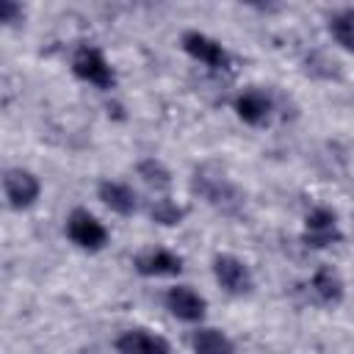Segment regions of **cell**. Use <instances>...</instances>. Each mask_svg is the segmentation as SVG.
<instances>
[{
    "mask_svg": "<svg viewBox=\"0 0 354 354\" xmlns=\"http://www.w3.org/2000/svg\"><path fill=\"white\" fill-rule=\"evenodd\" d=\"M3 188H6L8 205L17 207V210L33 205L36 196H39V180L25 169H8L6 180H3Z\"/></svg>",
    "mask_w": 354,
    "mask_h": 354,
    "instance_id": "8992f818",
    "label": "cell"
},
{
    "mask_svg": "<svg viewBox=\"0 0 354 354\" xmlns=\"http://www.w3.org/2000/svg\"><path fill=\"white\" fill-rule=\"evenodd\" d=\"M22 19V6L14 3V0H0V22H17Z\"/></svg>",
    "mask_w": 354,
    "mask_h": 354,
    "instance_id": "ac0fdd59",
    "label": "cell"
},
{
    "mask_svg": "<svg viewBox=\"0 0 354 354\" xmlns=\"http://www.w3.org/2000/svg\"><path fill=\"white\" fill-rule=\"evenodd\" d=\"M235 111H238V116H241L246 124H263V122L268 119L271 102H268V97H266L263 91L249 88V91H243V94L235 100Z\"/></svg>",
    "mask_w": 354,
    "mask_h": 354,
    "instance_id": "7c38bea8",
    "label": "cell"
},
{
    "mask_svg": "<svg viewBox=\"0 0 354 354\" xmlns=\"http://www.w3.org/2000/svg\"><path fill=\"white\" fill-rule=\"evenodd\" d=\"M119 354H169V343L160 335H149L144 329H130L116 337Z\"/></svg>",
    "mask_w": 354,
    "mask_h": 354,
    "instance_id": "30bf717a",
    "label": "cell"
},
{
    "mask_svg": "<svg viewBox=\"0 0 354 354\" xmlns=\"http://www.w3.org/2000/svg\"><path fill=\"white\" fill-rule=\"evenodd\" d=\"M166 307L171 315H177L180 321H199L205 315V299L191 290L188 285H177V288H169L166 293Z\"/></svg>",
    "mask_w": 354,
    "mask_h": 354,
    "instance_id": "ba28073f",
    "label": "cell"
},
{
    "mask_svg": "<svg viewBox=\"0 0 354 354\" xmlns=\"http://www.w3.org/2000/svg\"><path fill=\"white\" fill-rule=\"evenodd\" d=\"M136 271L144 277H177L183 271V260L166 249H152L136 257Z\"/></svg>",
    "mask_w": 354,
    "mask_h": 354,
    "instance_id": "9c48e42d",
    "label": "cell"
},
{
    "mask_svg": "<svg viewBox=\"0 0 354 354\" xmlns=\"http://www.w3.org/2000/svg\"><path fill=\"white\" fill-rule=\"evenodd\" d=\"M72 69L80 80L94 83L97 88H111L113 86V69L108 66V61L102 58V53L97 47H80L72 58Z\"/></svg>",
    "mask_w": 354,
    "mask_h": 354,
    "instance_id": "7a4b0ae2",
    "label": "cell"
},
{
    "mask_svg": "<svg viewBox=\"0 0 354 354\" xmlns=\"http://www.w3.org/2000/svg\"><path fill=\"white\" fill-rule=\"evenodd\" d=\"M194 354H232V343L218 329H199L194 335Z\"/></svg>",
    "mask_w": 354,
    "mask_h": 354,
    "instance_id": "5bb4252c",
    "label": "cell"
},
{
    "mask_svg": "<svg viewBox=\"0 0 354 354\" xmlns=\"http://www.w3.org/2000/svg\"><path fill=\"white\" fill-rule=\"evenodd\" d=\"M138 174H141V180H144L147 185H152L155 191H166V188L171 185L169 169H166L160 160H155V158L141 160V163H138Z\"/></svg>",
    "mask_w": 354,
    "mask_h": 354,
    "instance_id": "2e32d148",
    "label": "cell"
},
{
    "mask_svg": "<svg viewBox=\"0 0 354 354\" xmlns=\"http://www.w3.org/2000/svg\"><path fill=\"white\" fill-rule=\"evenodd\" d=\"M329 30H332L335 41L343 50L354 53V8H340L337 14H332L329 17Z\"/></svg>",
    "mask_w": 354,
    "mask_h": 354,
    "instance_id": "9a60e30c",
    "label": "cell"
},
{
    "mask_svg": "<svg viewBox=\"0 0 354 354\" xmlns=\"http://www.w3.org/2000/svg\"><path fill=\"white\" fill-rule=\"evenodd\" d=\"M149 216H152V221H158V224L174 227V224H180V221H183L185 210H183L177 202H171V199H158V202L149 207Z\"/></svg>",
    "mask_w": 354,
    "mask_h": 354,
    "instance_id": "e0dca14e",
    "label": "cell"
},
{
    "mask_svg": "<svg viewBox=\"0 0 354 354\" xmlns=\"http://www.w3.org/2000/svg\"><path fill=\"white\" fill-rule=\"evenodd\" d=\"M183 50H185L191 58H196V61H202V64H207V66H213V69H224V66H227V53H224V47H221L218 41L207 39L205 33H196V30L183 33Z\"/></svg>",
    "mask_w": 354,
    "mask_h": 354,
    "instance_id": "52a82bcc",
    "label": "cell"
},
{
    "mask_svg": "<svg viewBox=\"0 0 354 354\" xmlns=\"http://www.w3.org/2000/svg\"><path fill=\"white\" fill-rule=\"evenodd\" d=\"M191 188H194L205 202H210L216 210H221V213H238V207L243 205V196L238 194V188H235V185L224 177V171L216 169L213 163H205V166L194 169Z\"/></svg>",
    "mask_w": 354,
    "mask_h": 354,
    "instance_id": "6da1fadb",
    "label": "cell"
},
{
    "mask_svg": "<svg viewBox=\"0 0 354 354\" xmlns=\"http://www.w3.org/2000/svg\"><path fill=\"white\" fill-rule=\"evenodd\" d=\"M313 293L321 304H340L343 299V279L332 266H321L313 274Z\"/></svg>",
    "mask_w": 354,
    "mask_h": 354,
    "instance_id": "8fae6325",
    "label": "cell"
},
{
    "mask_svg": "<svg viewBox=\"0 0 354 354\" xmlns=\"http://www.w3.org/2000/svg\"><path fill=\"white\" fill-rule=\"evenodd\" d=\"M66 232H69L72 243H77L80 249H88V252L102 249L105 241H108L105 227L88 210H72V216L66 221Z\"/></svg>",
    "mask_w": 354,
    "mask_h": 354,
    "instance_id": "3957f363",
    "label": "cell"
},
{
    "mask_svg": "<svg viewBox=\"0 0 354 354\" xmlns=\"http://www.w3.org/2000/svg\"><path fill=\"white\" fill-rule=\"evenodd\" d=\"M100 199L119 216H130L136 210V194L133 188H127L124 183H113V180H102L100 183Z\"/></svg>",
    "mask_w": 354,
    "mask_h": 354,
    "instance_id": "4fadbf2b",
    "label": "cell"
},
{
    "mask_svg": "<svg viewBox=\"0 0 354 354\" xmlns=\"http://www.w3.org/2000/svg\"><path fill=\"white\" fill-rule=\"evenodd\" d=\"M213 274L218 279V285L235 296L249 293L252 290V274L246 268L243 260H238L235 254H216L213 260Z\"/></svg>",
    "mask_w": 354,
    "mask_h": 354,
    "instance_id": "277c9868",
    "label": "cell"
},
{
    "mask_svg": "<svg viewBox=\"0 0 354 354\" xmlns=\"http://www.w3.org/2000/svg\"><path fill=\"white\" fill-rule=\"evenodd\" d=\"M340 241V230H337V218L329 207H315L310 210L307 221H304V243L324 249L329 243Z\"/></svg>",
    "mask_w": 354,
    "mask_h": 354,
    "instance_id": "5b68a950",
    "label": "cell"
}]
</instances>
